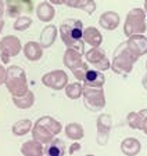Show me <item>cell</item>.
Wrapping results in <instances>:
<instances>
[{"label": "cell", "instance_id": "1", "mask_svg": "<svg viewBox=\"0 0 147 156\" xmlns=\"http://www.w3.org/2000/svg\"><path fill=\"white\" fill-rule=\"evenodd\" d=\"M61 36L68 46H72L77 40L82 37V29H81L79 22H77V27H70V25H62L61 27Z\"/></svg>", "mask_w": 147, "mask_h": 156}, {"label": "cell", "instance_id": "2", "mask_svg": "<svg viewBox=\"0 0 147 156\" xmlns=\"http://www.w3.org/2000/svg\"><path fill=\"white\" fill-rule=\"evenodd\" d=\"M67 82V76L62 72H54V73H49L43 77V83L49 87H54V88H60L65 84Z\"/></svg>", "mask_w": 147, "mask_h": 156}, {"label": "cell", "instance_id": "3", "mask_svg": "<svg viewBox=\"0 0 147 156\" xmlns=\"http://www.w3.org/2000/svg\"><path fill=\"white\" fill-rule=\"evenodd\" d=\"M25 54L29 59H38L42 55V50L36 43H28L25 47Z\"/></svg>", "mask_w": 147, "mask_h": 156}, {"label": "cell", "instance_id": "4", "mask_svg": "<svg viewBox=\"0 0 147 156\" xmlns=\"http://www.w3.org/2000/svg\"><path fill=\"white\" fill-rule=\"evenodd\" d=\"M117 22H118V17L112 12H107L101 17V25L107 29H112V28L117 27Z\"/></svg>", "mask_w": 147, "mask_h": 156}, {"label": "cell", "instance_id": "5", "mask_svg": "<svg viewBox=\"0 0 147 156\" xmlns=\"http://www.w3.org/2000/svg\"><path fill=\"white\" fill-rule=\"evenodd\" d=\"M2 48H3V50L4 48H9V50H11V54H15L20 51V41L13 37L4 39V40L2 41Z\"/></svg>", "mask_w": 147, "mask_h": 156}, {"label": "cell", "instance_id": "6", "mask_svg": "<svg viewBox=\"0 0 147 156\" xmlns=\"http://www.w3.org/2000/svg\"><path fill=\"white\" fill-rule=\"evenodd\" d=\"M46 153H47V155H51V156L62 155V153H64V142L54 141L53 144H50V147L47 148Z\"/></svg>", "mask_w": 147, "mask_h": 156}, {"label": "cell", "instance_id": "7", "mask_svg": "<svg viewBox=\"0 0 147 156\" xmlns=\"http://www.w3.org/2000/svg\"><path fill=\"white\" fill-rule=\"evenodd\" d=\"M38 15H39V18H42V20L49 21L50 18H53L54 11H53V9H51L49 4H42V6L39 7V10H38Z\"/></svg>", "mask_w": 147, "mask_h": 156}, {"label": "cell", "instance_id": "8", "mask_svg": "<svg viewBox=\"0 0 147 156\" xmlns=\"http://www.w3.org/2000/svg\"><path fill=\"white\" fill-rule=\"evenodd\" d=\"M85 79H86V82H88L89 84H97V86L103 84V76H101L99 72L89 71L88 73H86Z\"/></svg>", "mask_w": 147, "mask_h": 156}, {"label": "cell", "instance_id": "9", "mask_svg": "<svg viewBox=\"0 0 147 156\" xmlns=\"http://www.w3.org/2000/svg\"><path fill=\"white\" fill-rule=\"evenodd\" d=\"M85 37L88 41H90L92 44H94V46H97V44L101 41V37H100V33L97 32L96 29H88L85 32Z\"/></svg>", "mask_w": 147, "mask_h": 156}, {"label": "cell", "instance_id": "10", "mask_svg": "<svg viewBox=\"0 0 147 156\" xmlns=\"http://www.w3.org/2000/svg\"><path fill=\"white\" fill-rule=\"evenodd\" d=\"M29 129H31V122L22 120V122H18L13 130H14V133L17 134V136H24V134H25Z\"/></svg>", "mask_w": 147, "mask_h": 156}, {"label": "cell", "instance_id": "11", "mask_svg": "<svg viewBox=\"0 0 147 156\" xmlns=\"http://www.w3.org/2000/svg\"><path fill=\"white\" fill-rule=\"evenodd\" d=\"M67 134L71 138H81L82 137V129L78 124H70L67 127Z\"/></svg>", "mask_w": 147, "mask_h": 156}, {"label": "cell", "instance_id": "12", "mask_svg": "<svg viewBox=\"0 0 147 156\" xmlns=\"http://www.w3.org/2000/svg\"><path fill=\"white\" fill-rule=\"evenodd\" d=\"M43 39L44 37H47V40L44 41V46H49L50 43H53V40H54V35H56V29H54L53 27H49V28H46L44 29V32H43Z\"/></svg>", "mask_w": 147, "mask_h": 156}, {"label": "cell", "instance_id": "13", "mask_svg": "<svg viewBox=\"0 0 147 156\" xmlns=\"http://www.w3.org/2000/svg\"><path fill=\"white\" fill-rule=\"evenodd\" d=\"M35 147H36V145L33 144V142H27V144H25V147H24V149H22V152L27 153V155H29V153H40L42 152L40 148H38V149H36Z\"/></svg>", "mask_w": 147, "mask_h": 156}, {"label": "cell", "instance_id": "14", "mask_svg": "<svg viewBox=\"0 0 147 156\" xmlns=\"http://www.w3.org/2000/svg\"><path fill=\"white\" fill-rule=\"evenodd\" d=\"M79 94H81V87L78 84H72L68 87V95L70 97L77 98V97H79Z\"/></svg>", "mask_w": 147, "mask_h": 156}, {"label": "cell", "instance_id": "15", "mask_svg": "<svg viewBox=\"0 0 147 156\" xmlns=\"http://www.w3.org/2000/svg\"><path fill=\"white\" fill-rule=\"evenodd\" d=\"M29 25H31L29 18H21L17 24H15V29H25V28L29 27Z\"/></svg>", "mask_w": 147, "mask_h": 156}, {"label": "cell", "instance_id": "16", "mask_svg": "<svg viewBox=\"0 0 147 156\" xmlns=\"http://www.w3.org/2000/svg\"><path fill=\"white\" fill-rule=\"evenodd\" d=\"M3 75H4V72H3V69H2V66H0V83L3 82Z\"/></svg>", "mask_w": 147, "mask_h": 156}, {"label": "cell", "instance_id": "17", "mask_svg": "<svg viewBox=\"0 0 147 156\" xmlns=\"http://www.w3.org/2000/svg\"><path fill=\"white\" fill-rule=\"evenodd\" d=\"M2 12H3V4L0 3V15H2Z\"/></svg>", "mask_w": 147, "mask_h": 156}, {"label": "cell", "instance_id": "18", "mask_svg": "<svg viewBox=\"0 0 147 156\" xmlns=\"http://www.w3.org/2000/svg\"><path fill=\"white\" fill-rule=\"evenodd\" d=\"M51 2H54V3H62V0H51Z\"/></svg>", "mask_w": 147, "mask_h": 156}, {"label": "cell", "instance_id": "19", "mask_svg": "<svg viewBox=\"0 0 147 156\" xmlns=\"http://www.w3.org/2000/svg\"><path fill=\"white\" fill-rule=\"evenodd\" d=\"M2 25H3V22H0V29H2Z\"/></svg>", "mask_w": 147, "mask_h": 156}]
</instances>
